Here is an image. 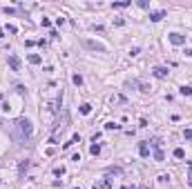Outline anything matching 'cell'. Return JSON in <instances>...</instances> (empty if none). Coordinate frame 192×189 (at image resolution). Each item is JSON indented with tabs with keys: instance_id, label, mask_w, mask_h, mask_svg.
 I'll use <instances>...</instances> for the list:
<instances>
[{
	"instance_id": "cell-1",
	"label": "cell",
	"mask_w": 192,
	"mask_h": 189,
	"mask_svg": "<svg viewBox=\"0 0 192 189\" xmlns=\"http://www.w3.org/2000/svg\"><path fill=\"white\" fill-rule=\"evenodd\" d=\"M16 129H18V134H20V138L25 140H31V136H34V125L29 122L27 118H20L18 122H16Z\"/></svg>"
},
{
	"instance_id": "cell-2",
	"label": "cell",
	"mask_w": 192,
	"mask_h": 189,
	"mask_svg": "<svg viewBox=\"0 0 192 189\" xmlns=\"http://www.w3.org/2000/svg\"><path fill=\"white\" fill-rule=\"evenodd\" d=\"M83 45L87 47V49H92V51H98V54H105V45H101V42H94V40H83Z\"/></svg>"
},
{
	"instance_id": "cell-3",
	"label": "cell",
	"mask_w": 192,
	"mask_h": 189,
	"mask_svg": "<svg viewBox=\"0 0 192 189\" xmlns=\"http://www.w3.org/2000/svg\"><path fill=\"white\" fill-rule=\"evenodd\" d=\"M152 147H154V160H159V163H161V160H165V154L161 151V140L154 138V140H152Z\"/></svg>"
},
{
	"instance_id": "cell-4",
	"label": "cell",
	"mask_w": 192,
	"mask_h": 189,
	"mask_svg": "<svg viewBox=\"0 0 192 189\" xmlns=\"http://www.w3.org/2000/svg\"><path fill=\"white\" fill-rule=\"evenodd\" d=\"M7 62H9V67H11L14 71H20V69H22L20 58H18V56H14V54H11V56H7Z\"/></svg>"
},
{
	"instance_id": "cell-5",
	"label": "cell",
	"mask_w": 192,
	"mask_h": 189,
	"mask_svg": "<svg viewBox=\"0 0 192 189\" xmlns=\"http://www.w3.org/2000/svg\"><path fill=\"white\" fill-rule=\"evenodd\" d=\"M167 40H170L172 45H183V42H186V36H181V34H177V31H174V34L167 36Z\"/></svg>"
},
{
	"instance_id": "cell-6",
	"label": "cell",
	"mask_w": 192,
	"mask_h": 189,
	"mask_svg": "<svg viewBox=\"0 0 192 189\" xmlns=\"http://www.w3.org/2000/svg\"><path fill=\"white\" fill-rule=\"evenodd\" d=\"M163 18H165V11H163V9L152 11V14H150V20H152V22H159V20H163Z\"/></svg>"
},
{
	"instance_id": "cell-7",
	"label": "cell",
	"mask_w": 192,
	"mask_h": 189,
	"mask_svg": "<svg viewBox=\"0 0 192 189\" xmlns=\"http://www.w3.org/2000/svg\"><path fill=\"white\" fill-rule=\"evenodd\" d=\"M152 74H154V76H157V78H167V74H170V71H167L165 69V67H154V71H152Z\"/></svg>"
},
{
	"instance_id": "cell-8",
	"label": "cell",
	"mask_w": 192,
	"mask_h": 189,
	"mask_svg": "<svg viewBox=\"0 0 192 189\" xmlns=\"http://www.w3.org/2000/svg\"><path fill=\"white\" fill-rule=\"evenodd\" d=\"M139 154H141L143 158H147V156H150V147H147V142H141V145H139Z\"/></svg>"
},
{
	"instance_id": "cell-9",
	"label": "cell",
	"mask_w": 192,
	"mask_h": 189,
	"mask_svg": "<svg viewBox=\"0 0 192 189\" xmlns=\"http://www.w3.org/2000/svg\"><path fill=\"white\" fill-rule=\"evenodd\" d=\"M27 169H29V160H22V163H20V165H18V174H20V176H22V174H25V171H27Z\"/></svg>"
},
{
	"instance_id": "cell-10",
	"label": "cell",
	"mask_w": 192,
	"mask_h": 189,
	"mask_svg": "<svg viewBox=\"0 0 192 189\" xmlns=\"http://www.w3.org/2000/svg\"><path fill=\"white\" fill-rule=\"evenodd\" d=\"M130 5H132L130 0H123V2H114L112 7H114V9H125V7H130Z\"/></svg>"
},
{
	"instance_id": "cell-11",
	"label": "cell",
	"mask_w": 192,
	"mask_h": 189,
	"mask_svg": "<svg viewBox=\"0 0 192 189\" xmlns=\"http://www.w3.org/2000/svg\"><path fill=\"white\" fill-rule=\"evenodd\" d=\"M29 62H31V65H40V62H43V58H40L38 54H31V56H29Z\"/></svg>"
},
{
	"instance_id": "cell-12",
	"label": "cell",
	"mask_w": 192,
	"mask_h": 189,
	"mask_svg": "<svg viewBox=\"0 0 192 189\" xmlns=\"http://www.w3.org/2000/svg\"><path fill=\"white\" fill-rule=\"evenodd\" d=\"M90 154L92 156H98V154H101V145H96V142L90 145Z\"/></svg>"
},
{
	"instance_id": "cell-13",
	"label": "cell",
	"mask_w": 192,
	"mask_h": 189,
	"mask_svg": "<svg viewBox=\"0 0 192 189\" xmlns=\"http://www.w3.org/2000/svg\"><path fill=\"white\" fill-rule=\"evenodd\" d=\"M71 82H74L76 87H81L83 85V76L81 74H74V76H71Z\"/></svg>"
},
{
	"instance_id": "cell-14",
	"label": "cell",
	"mask_w": 192,
	"mask_h": 189,
	"mask_svg": "<svg viewBox=\"0 0 192 189\" xmlns=\"http://www.w3.org/2000/svg\"><path fill=\"white\" fill-rule=\"evenodd\" d=\"M90 111H92V105H90V102H83V105H81V114H83V116H87Z\"/></svg>"
},
{
	"instance_id": "cell-15",
	"label": "cell",
	"mask_w": 192,
	"mask_h": 189,
	"mask_svg": "<svg viewBox=\"0 0 192 189\" xmlns=\"http://www.w3.org/2000/svg\"><path fill=\"white\" fill-rule=\"evenodd\" d=\"M174 158H179V160H183L186 158V151L181 149V147H177V149H174Z\"/></svg>"
},
{
	"instance_id": "cell-16",
	"label": "cell",
	"mask_w": 192,
	"mask_h": 189,
	"mask_svg": "<svg viewBox=\"0 0 192 189\" xmlns=\"http://www.w3.org/2000/svg\"><path fill=\"white\" fill-rule=\"evenodd\" d=\"M179 94H181V96H192V87H186V85H183L181 89H179Z\"/></svg>"
},
{
	"instance_id": "cell-17",
	"label": "cell",
	"mask_w": 192,
	"mask_h": 189,
	"mask_svg": "<svg viewBox=\"0 0 192 189\" xmlns=\"http://www.w3.org/2000/svg\"><path fill=\"white\" fill-rule=\"evenodd\" d=\"M183 138H186V140H192V129H186V131H183Z\"/></svg>"
},
{
	"instance_id": "cell-18",
	"label": "cell",
	"mask_w": 192,
	"mask_h": 189,
	"mask_svg": "<svg viewBox=\"0 0 192 189\" xmlns=\"http://www.w3.org/2000/svg\"><path fill=\"white\" fill-rule=\"evenodd\" d=\"M54 174H56V176H63V174H65V167H56Z\"/></svg>"
},
{
	"instance_id": "cell-19",
	"label": "cell",
	"mask_w": 192,
	"mask_h": 189,
	"mask_svg": "<svg viewBox=\"0 0 192 189\" xmlns=\"http://www.w3.org/2000/svg\"><path fill=\"white\" fill-rule=\"evenodd\" d=\"M5 31H9V34H16L18 29H16V25H7V29H5Z\"/></svg>"
},
{
	"instance_id": "cell-20",
	"label": "cell",
	"mask_w": 192,
	"mask_h": 189,
	"mask_svg": "<svg viewBox=\"0 0 192 189\" xmlns=\"http://www.w3.org/2000/svg\"><path fill=\"white\" fill-rule=\"evenodd\" d=\"M105 129H118V125H114V122H107V125H105Z\"/></svg>"
},
{
	"instance_id": "cell-21",
	"label": "cell",
	"mask_w": 192,
	"mask_h": 189,
	"mask_svg": "<svg viewBox=\"0 0 192 189\" xmlns=\"http://www.w3.org/2000/svg\"><path fill=\"white\" fill-rule=\"evenodd\" d=\"M43 27H51V20L49 18H43Z\"/></svg>"
},
{
	"instance_id": "cell-22",
	"label": "cell",
	"mask_w": 192,
	"mask_h": 189,
	"mask_svg": "<svg viewBox=\"0 0 192 189\" xmlns=\"http://www.w3.org/2000/svg\"><path fill=\"white\" fill-rule=\"evenodd\" d=\"M188 185L192 187V165H190V174H188Z\"/></svg>"
},
{
	"instance_id": "cell-23",
	"label": "cell",
	"mask_w": 192,
	"mask_h": 189,
	"mask_svg": "<svg viewBox=\"0 0 192 189\" xmlns=\"http://www.w3.org/2000/svg\"><path fill=\"white\" fill-rule=\"evenodd\" d=\"M2 34H5V31H2V29H0V38H2Z\"/></svg>"
}]
</instances>
